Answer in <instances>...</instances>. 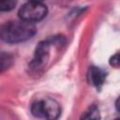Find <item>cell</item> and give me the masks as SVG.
Returning <instances> with one entry per match:
<instances>
[{
  "label": "cell",
  "instance_id": "6da1fadb",
  "mask_svg": "<svg viewBox=\"0 0 120 120\" xmlns=\"http://www.w3.org/2000/svg\"><path fill=\"white\" fill-rule=\"evenodd\" d=\"M37 32L34 23L22 20L10 21L1 26V39L7 43H20L31 38Z\"/></svg>",
  "mask_w": 120,
  "mask_h": 120
},
{
  "label": "cell",
  "instance_id": "7a4b0ae2",
  "mask_svg": "<svg viewBox=\"0 0 120 120\" xmlns=\"http://www.w3.org/2000/svg\"><path fill=\"white\" fill-rule=\"evenodd\" d=\"M31 112L34 116L47 120H56L61 114L59 103L52 98L38 100L32 104Z\"/></svg>",
  "mask_w": 120,
  "mask_h": 120
},
{
  "label": "cell",
  "instance_id": "3957f363",
  "mask_svg": "<svg viewBox=\"0 0 120 120\" xmlns=\"http://www.w3.org/2000/svg\"><path fill=\"white\" fill-rule=\"evenodd\" d=\"M47 12L48 8L46 5L43 4L42 2L29 1L20 8L18 15L20 20L34 23L44 19L47 15Z\"/></svg>",
  "mask_w": 120,
  "mask_h": 120
},
{
  "label": "cell",
  "instance_id": "277c9868",
  "mask_svg": "<svg viewBox=\"0 0 120 120\" xmlns=\"http://www.w3.org/2000/svg\"><path fill=\"white\" fill-rule=\"evenodd\" d=\"M50 45L51 43L49 40H43L38 44L34 57L29 64V68L32 71L38 72L46 67L50 57Z\"/></svg>",
  "mask_w": 120,
  "mask_h": 120
},
{
  "label": "cell",
  "instance_id": "5b68a950",
  "mask_svg": "<svg viewBox=\"0 0 120 120\" xmlns=\"http://www.w3.org/2000/svg\"><path fill=\"white\" fill-rule=\"evenodd\" d=\"M87 78L90 84L96 87H100L106 79V72L98 67H90L88 69Z\"/></svg>",
  "mask_w": 120,
  "mask_h": 120
},
{
  "label": "cell",
  "instance_id": "8992f818",
  "mask_svg": "<svg viewBox=\"0 0 120 120\" xmlns=\"http://www.w3.org/2000/svg\"><path fill=\"white\" fill-rule=\"evenodd\" d=\"M100 113L99 110L96 105H92L89 107L81 116L80 120H99Z\"/></svg>",
  "mask_w": 120,
  "mask_h": 120
},
{
  "label": "cell",
  "instance_id": "52a82bcc",
  "mask_svg": "<svg viewBox=\"0 0 120 120\" xmlns=\"http://www.w3.org/2000/svg\"><path fill=\"white\" fill-rule=\"evenodd\" d=\"M13 58L9 53L2 52L0 56V68H1V72H3L5 69L8 68L11 64H12Z\"/></svg>",
  "mask_w": 120,
  "mask_h": 120
},
{
  "label": "cell",
  "instance_id": "ba28073f",
  "mask_svg": "<svg viewBox=\"0 0 120 120\" xmlns=\"http://www.w3.org/2000/svg\"><path fill=\"white\" fill-rule=\"evenodd\" d=\"M16 6V1L14 0H4L0 1V10L1 11H9L13 9Z\"/></svg>",
  "mask_w": 120,
  "mask_h": 120
},
{
  "label": "cell",
  "instance_id": "9c48e42d",
  "mask_svg": "<svg viewBox=\"0 0 120 120\" xmlns=\"http://www.w3.org/2000/svg\"><path fill=\"white\" fill-rule=\"evenodd\" d=\"M109 63L113 68H120V52H118L114 53L112 56H111Z\"/></svg>",
  "mask_w": 120,
  "mask_h": 120
},
{
  "label": "cell",
  "instance_id": "30bf717a",
  "mask_svg": "<svg viewBox=\"0 0 120 120\" xmlns=\"http://www.w3.org/2000/svg\"><path fill=\"white\" fill-rule=\"evenodd\" d=\"M115 108H116V110L120 112V96L118 97V98H117L116 101H115Z\"/></svg>",
  "mask_w": 120,
  "mask_h": 120
},
{
  "label": "cell",
  "instance_id": "8fae6325",
  "mask_svg": "<svg viewBox=\"0 0 120 120\" xmlns=\"http://www.w3.org/2000/svg\"><path fill=\"white\" fill-rule=\"evenodd\" d=\"M114 120H120V118H116V119H114Z\"/></svg>",
  "mask_w": 120,
  "mask_h": 120
}]
</instances>
